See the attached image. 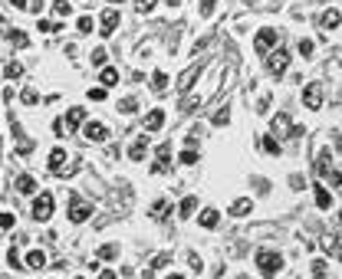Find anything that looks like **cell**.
Segmentation results:
<instances>
[{
  "mask_svg": "<svg viewBox=\"0 0 342 279\" xmlns=\"http://www.w3.org/2000/svg\"><path fill=\"white\" fill-rule=\"evenodd\" d=\"M257 266H260L263 276H277V273L283 270V256L273 253V250H260V253H257Z\"/></svg>",
  "mask_w": 342,
  "mask_h": 279,
  "instance_id": "6da1fadb",
  "label": "cell"
},
{
  "mask_svg": "<svg viewBox=\"0 0 342 279\" xmlns=\"http://www.w3.org/2000/svg\"><path fill=\"white\" fill-rule=\"evenodd\" d=\"M287 66H290V53H287L283 46H277V49H270V53H267V69H270L277 79L287 72Z\"/></svg>",
  "mask_w": 342,
  "mask_h": 279,
  "instance_id": "7a4b0ae2",
  "label": "cell"
},
{
  "mask_svg": "<svg viewBox=\"0 0 342 279\" xmlns=\"http://www.w3.org/2000/svg\"><path fill=\"white\" fill-rule=\"evenodd\" d=\"M33 217H36V220H49V217H53V194H46L43 191L40 197L33 200Z\"/></svg>",
  "mask_w": 342,
  "mask_h": 279,
  "instance_id": "3957f363",
  "label": "cell"
},
{
  "mask_svg": "<svg viewBox=\"0 0 342 279\" xmlns=\"http://www.w3.org/2000/svg\"><path fill=\"white\" fill-rule=\"evenodd\" d=\"M270 132H273V138H290L293 122H290L287 112H280V115H273V119H270Z\"/></svg>",
  "mask_w": 342,
  "mask_h": 279,
  "instance_id": "277c9868",
  "label": "cell"
},
{
  "mask_svg": "<svg viewBox=\"0 0 342 279\" xmlns=\"http://www.w3.org/2000/svg\"><path fill=\"white\" fill-rule=\"evenodd\" d=\"M69 204H72L69 220H72V223H86V220H89V214H92V207H89V204H82L76 194H69Z\"/></svg>",
  "mask_w": 342,
  "mask_h": 279,
  "instance_id": "5b68a950",
  "label": "cell"
},
{
  "mask_svg": "<svg viewBox=\"0 0 342 279\" xmlns=\"http://www.w3.org/2000/svg\"><path fill=\"white\" fill-rule=\"evenodd\" d=\"M254 46H257V53H270V49L277 46V30H270V26H263V30L257 33Z\"/></svg>",
  "mask_w": 342,
  "mask_h": 279,
  "instance_id": "8992f818",
  "label": "cell"
},
{
  "mask_svg": "<svg viewBox=\"0 0 342 279\" xmlns=\"http://www.w3.org/2000/svg\"><path fill=\"white\" fill-rule=\"evenodd\" d=\"M303 105L306 109H319L323 105V86L319 82H310V86L303 89Z\"/></svg>",
  "mask_w": 342,
  "mask_h": 279,
  "instance_id": "52a82bcc",
  "label": "cell"
},
{
  "mask_svg": "<svg viewBox=\"0 0 342 279\" xmlns=\"http://www.w3.org/2000/svg\"><path fill=\"white\" fill-rule=\"evenodd\" d=\"M82 135H86L89 141H105V138H109V128H105L102 122H86V125H82Z\"/></svg>",
  "mask_w": 342,
  "mask_h": 279,
  "instance_id": "ba28073f",
  "label": "cell"
},
{
  "mask_svg": "<svg viewBox=\"0 0 342 279\" xmlns=\"http://www.w3.org/2000/svg\"><path fill=\"white\" fill-rule=\"evenodd\" d=\"M99 33H102V36H112V33H115V26H119V10H102V20H99Z\"/></svg>",
  "mask_w": 342,
  "mask_h": 279,
  "instance_id": "9c48e42d",
  "label": "cell"
},
{
  "mask_svg": "<svg viewBox=\"0 0 342 279\" xmlns=\"http://www.w3.org/2000/svg\"><path fill=\"white\" fill-rule=\"evenodd\" d=\"M145 151H148V132L135 138V144L128 148V158H132V161H142V158H145Z\"/></svg>",
  "mask_w": 342,
  "mask_h": 279,
  "instance_id": "30bf717a",
  "label": "cell"
},
{
  "mask_svg": "<svg viewBox=\"0 0 342 279\" xmlns=\"http://www.w3.org/2000/svg\"><path fill=\"white\" fill-rule=\"evenodd\" d=\"M161 125H165V112H161V109H151L148 115H145V132H158Z\"/></svg>",
  "mask_w": 342,
  "mask_h": 279,
  "instance_id": "8fae6325",
  "label": "cell"
},
{
  "mask_svg": "<svg viewBox=\"0 0 342 279\" xmlns=\"http://www.w3.org/2000/svg\"><path fill=\"white\" fill-rule=\"evenodd\" d=\"M329 167H333V151H329V148H323V151H319V158H316V174L326 177Z\"/></svg>",
  "mask_w": 342,
  "mask_h": 279,
  "instance_id": "7c38bea8",
  "label": "cell"
},
{
  "mask_svg": "<svg viewBox=\"0 0 342 279\" xmlns=\"http://www.w3.org/2000/svg\"><path fill=\"white\" fill-rule=\"evenodd\" d=\"M198 76H201V66H191V69H188L181 79H178V92H188V89L194 86V79H198Z\"/></svg>",
  "mask_w": 342,
  "mask_h": 279,
  "instance_id": "4fadbf2b",
  "label": "cell"
},
{
  "mask_svg": "<svg viewBox=\"0 0 342 279\" xmlns=\"http://www.w3.org/2000/svg\"><path fill=\"white\" fill-rule=\"evenodd\" d=\"M82 122H86V109H82V105L69 109V115H66V132H72V128L82 125Z\"/></svg>",
  "mask_w": 342,
  "mask_h": 279,
  "instance_id": "5bb4252c",
  "label": "cell"
},
{
  "mask_svg": "<svg viewBox=\"0 0 342 279\" xmlns=\"http://www.w3.org/2000/svg\"><path fill=\"white\" fill-rule=\"evenodd\" d=\"M63 164H66V151H63V148H53V151H49V171H53V174H59V171H63Z\"/></svg>",
  "mask_w": 342,
  "mask_h": 279,
  "instance_id": "9a60e30c",
  "label": "cell"
},
{
  "mask_svg": "<svg viewBox=\"0 0 342 279\" xmlns=\"http://www.w3.org/2000/svg\"><path fill=\"white\" fill-rule=\"evenodd\" d=\"M319 26H323L326 33H329V30H339V10H336V7L326 10V13H323V20H319Z\"/></svg>",
  "mask_w": 342,
  "mask_h": 279,
  "instance_id": "2e32d148",
  "label": "cell"
},
{
  "mask_svg": "<svg viewBox=\"0 0 342 279\" xmlns=\"http://www.w3.org/2000/svg\"><path fill=\"white\" fill-rule=\"evenodd\" d=\"M250 210H254V200H250V197H240V200H234L231 214H234V217H247Z\"/></svg>",
  "mask_w": 342,
  "mask_h": 279,
  "instance_id": "e0dca14e",
  "label": "cell"
},
{
  "mask_svg": "<svg viewBox=\"0 0 342 279\" xmlns=\"http://www.w3.org/2000/svg\"><path fill=\"white\" fill-rule=\"evenodd\" d=\"M316 204H319L323 210H329V207H333V194H329L326 187H323V184H316Z\"/></svg>",
  "mask_w": 342,
  "mask_h": 279,
  "instance_id": "ac0fdd59",
  "label": "cell"
},
{
  "mask_svg": "<svg viewBox=\"0 0 342 279\" xmlns=\"http://www.w3.org/2000/svg\"><path fill=\"white\" fill-rule=\"evenodd\" d=\"M16 191H20V194H33V191H36V181H33L30 174H20V177H16Z\"/></svg>",
  "mask_w": 342,
  "mask_h": 279,
  "instance_id": "d6986e66",
  "label": "cell"
},
{
  "mask_svg": "<svg viewBox=\"0 0 342 279\" xmlns=\"http://www.w3.org/2000/svg\"><path fill=\"white\" fill-rule=\"evenodd\" d=\"M201 227H207V230H211V227H217V220H221V214H217V210H201Z\"/></svg>",
  "mask_w": 342,
  "mask_h": 279,
  "instance_id": "ffe728a7",
  "label": "cell"
},
{
  "mask_svg": "<svg viewBox=\"0 0 342 279\" xmlns=\"http://www.w3.org/2000/svg\"><path fill=\"white\" fill-rule=\"evenodd\" d=\"M99 79H102V89H112V86H115V82H119V72L112 69V66H105V69H102V76H99Z\"/></svg>",
  "mask_w": 342,
  "mask_h": 279,
  "instance_id": "44dd1931",
  "label": "cell"
},
{
  "mask_svg": "<svg viewBox=\"0 0 342 279\" xmlns=\"http://www.w3.org/2000/svg\"><path fill=\"white\" fill-rule=\"evenodd\" d=\"M168 154H171V144H158V161H155V171H165V167H168Z\"/></svg>",
  "mask_w": 342,
  "mask_h": 279,
  "instance_id": "7402d4cb",
  "label": "cell"
},
{
  "mask_svg": "<svg viewBox=\"0 0 342 279\" xmlns=\"http://www.w3.org/2000/svg\"><path fill=\"white\" fill-rule=\"evenodd\" d=\"M26 266H33V270H43V266H46V256H43V250H33V253L26 256Z\"/></svg>",
  "mask_w": 342,
  "mask_h": 279,
  "instance_id": "603a6c76",
  "label": "cell"
},
{
  "mask_svg": "<svg viewBox=\"0 0 342 279\" xmlns=\"http://www.w3.org/2000/svg\"><path fill=\"white\" fill-rule=\"evenodd\" d=\"M151 89H155V92H165V89H168V76H165V72H151Z\"/></svg>",
  "mask_w": 342,
  "mask_h": 279,
  "instance_id": "cb8c5ba5",
  "label": "cell"
},
{
  "mask_svg": "<svg viewBox=\"0 0 342 279\" xmlns=\"http://www.w3.org/2000/svg\"><path fill=\"white\" fill-rule=\"evenodd\" d=\"M194 210H198V197H184V200H181V210H178V214H181V217H191Z\"/></svg>",
  "mask_w": 342,
  "mask_h": 279,
  "instance_id": "d4e9b609",
  "label": "cell"
},
{
  "mask_svg": "<svg viewBox=\"0 0 342 279\" xmlns=\"http://www.w3.org/2000/svg\"><path fill=\"white\" fill-rule=\"evenodd\" d=\"M119 256V247L115 243H105V247H99V260H115Z\"/></svg>",
  "mask_w": 342,
  "mask_h": 279,
  "instance_id": "484cf974",
  "label": "cell"
},
{
  "mask_svg": "<svg viewBox=\"0 0 342 279\" xmlns=\"http://www.w3.org/2000/svg\"><path fill=\"white\" fill-rule=\"evenodd\" d=\"M7 40L13 43V46H26V33H20V30H7Z\"/></svg>",
  "mask_w": 342,
  "mask_h": 279,
  "instance_id": "4316f807",
  "label": "cell"
},
{
  "mask_svg": "<svg viewBox=\"0 0 342 279\" xmlns=\"http://www.w3.org/2000/svg\"><path fill=\"white\" fill-rule=\"evenodd\" d=\"M105 56H109L105 46H96V49H92V66H105Z\"/></svg>",
  "mask_w": 342,
  "mask_h": 279,
  "instance_id": "83f0119b",
  "label": "cell"
},
{
  "mask_svg": "<svg viewBox=\"0 0 342 279\" xmlns=\"http://www.w3.org/2000/svg\"><path fill=\"white\" fill-rule=\"evenodd\" d=\"M227 122H231V109L224 105L221 112H214V125H227Z\"/></svg>",
  "mask_w": 342,
  "mask_h": 279,
  "instance_id": "f1b7e54d",
  "label": "cell"
},
{
  "mask_svg": "<svg viewBox=\"0 0 342 279\" xmlns=\"http://www.w3.org/2000/svg\"><path fill=\"white\" fill-rule=\"evenodd\" d=\"M13 223H16V217L10 214V210H3V214H0V230H10Z\"/></svg>",
  "mask_w": 342,
  "mask_h": 279,
  "instance_id": "f546056e",
  "label": "cell"
},
{
  "mask_svg": "<svg viewBox=\"0 0 342 279\" xmlns=\"http://www.w3.org/2000/svg\"><path fill=\"white\" fill-rule=\"evenodd\" d=\"M217 0H201V16H214Z\"/></svg>",
  "mask_w": 342,
  "mask_h": 279,
  "instance_id": "4dcf8cb0",
  "label": "cell"
},
{
  "mask_svg": "<svg viewBox=\"0 0 342 279\" xmlns=\"http://www.w3.org/2000/svg\"><path fill=\"white\" fill-rule=\"evenodd\" d=\"M53 10H56V13H59V16H69V0H53Z\"/></svg>",
  "mask_w": 342,
  "mask_h": 279,
  "instance_id": "1f68e13d",
  "label": "cell"
},
{
  "mask_svg": "<svg viewBox=\"0 0 342 279\" xmlns=\"http://www.w3.org/2000/svg\"><path fill=\"white\" fill-rule=\"evenodd\" d=\"M181 164H198V151H194V148H184V151H181Z\"/></svg>",
  "mask_w": 342,
  "mask_h": 279,
  "instance_id": "d6a6232c",
  "label": "cell"
},
{
  "mask_svg": "<svg viewBox=\"0 0 342 279\" xmlns=\"http://www.w3.org/2000/svg\"><path fill=\"white\" fill-rule=\"evenodd\" d=\"M263 148H267L270 154H280V141H277L273 135H267V138H263Z\"/></svg>",
  "mask_w": 342,
  "mask_h": 279,
  "instance_id": "836d02e7",
  "label": "cell"
},
{
  "mask_svg": "<svg viewBox=\"0 0 342 279\" xmlns=\"http://www.w3.org/2000/svg\"><path fill=\"white\" fill-rule=\"evenodd\" d=\"M20 76H23V66H20V63H10V66H7V79H20Z\"/></svg>",
  "mask_w": 342,
  "mask_h": 279,
  "instance_id": "e575fe53",
  "label": "cell"
},
{
  "mask_svg": "<svg viewBox=\"0 0 342 279\" xmlns=\"http://www.w3.org/2000/svg\"><path fill=\"white\" fill-rule=\"evenodd\" d=\"M313 49H316V43H313V40H300V53L303 56H313Z\"/></svg>",
  "mask_w": 342,
  "mask_h": 279,
  "instance_id": "d590c367",
  "label": "cell"
},
{
  "mask_svg": "<svg viewBox=\"0 0 342 279\" xmlns=\"http://www.w3.org/2000/svg\"><path fill=\"white\" fill-rule=\"evenodd\" d=\"M89 99H92V102H102V99H105V89H102V86L89 89Z\"/></svg>",
  "mask_w": 342,
  "mask_h": 279,
  "instance_id": "8d00e7d4",
  "label": "cell"
},
{
  "mask_svg": "<svg viewBox=\"0 0 342 279\" xmlns=\"http://www.w3.org/2000/svg\"><path fill=\"white\" fill-rule=\"evenodd\" d=\"M168 260H171V256H168V253L155 256V263H151V270H165V266H168Z\"/></svg>",
  "mask_w": 342,
  "mask_h": 279,
  "instance_id": "74e56055",
  "label": "cell"
},
{
  "mask_svg": "<svg viewBox=\"0 0 342 279\" xmlns=\"http://www.w3.org/2000/svg\"><path fill=\"white\" fill-rule=\"evenodd\" d=\"M119 109L125 112V115H132V112H135V99H122V102H119Z\"/></svg>",
  "mask_w": 342,
  "mask_h": 279,
  "instance_id": "f35d334b",
  "label": "cell"
},
{
  "mask_svg": "<svg viewBox=\"0 0 342 279\" xmlns=\"http://www.w3.org/2000/svg\"><path fill=\"white\" fill-rule=\"evenodd\" d=\"M165 214H168V204H165V200H158V204H155V210H151V217H158V220H161Z\"/></svg>",
  "mask_w": 342,
  "mask_h": 279,
  "instance_id": "ab89813d",
  "label": "cell"
},
{
  "mask_svg": "<svg viewBox=\"0 0 342 279\" xmlns=\"http://www.w3.org/2000/svg\"><path fill=\"white\" fill-rule=\"evenodd\" d=\"M76 26H79V33H89V30H92V20H89V16H79V23H76Z\"/></svg>",
  "mask_w": 342,
  "mask_h": 279,
  "instance_id": "60d3db41",
  "label": "cell"
},
{
  "mask_svg": "<svg viewBox=\"0 0 342 279\" xmlns=\"http://www.w3.org/2000/svg\"><path fill=\"white\" fill-rule=\"evenodd\" d=\"M40 30H43V33H56V30H59V23H49V20H40Z\"/></svg>",
  "mask_w": 342,
  "mask_h": 279,
  "instance_id": "b9f144b4",
  "label": "cell"
},
{
  "mask_svg": "<svg viewBox=\"0 0 342 279\" xmlns=\"http://www.w3.org/2000/svg\"><path fill=\"white\" fill-rule=\"evenodd\" d=\"M135 7H138V10H142V13H148V10H151V7H155V0H135Z\"/></svg>",
  "mask_w": 342,
  "mask_h": 279,
  "instance_id": "7bdbcfd3",
  "label": "cell"
},
{
  "mask_svg": "<svg viewBox=\"0 0 342 279\" xmlns=\"http://www.w3.org/2000/svg\"><path fill=\"white\" fill-rule=\"evenodd\" d=\"M7 260H10V266H13V270H20V266H23V263H20V256H16V250H10Z\"/></svg>",
  "mask_w": 342,
  "mask_h": 279,
  "instance_id": "ee69618b",
  "label": "cell"
},
{
  "mask_svg": "<svg viewBox=\"0 0 342 279\" xmlns=\"http://www.w3.org/2000/svg\"><path fill=\"white\" fill-rule=\"evenodd\" d=\"M23 102L26 105H36V92H33V89H23Z\"/></svg>",
  "mask_w": 342,
  "mask_h": 279,
  "instance_id": "f6af8a7d",
  "label": "cell"
},
{
  "mask_svg": "<svg viewBox=\"0 0 342 279\" xmlns=\"http://www.w3.org/2000/svg\"><path fill=\"white\" fill-rule=\"evenodd\" d=\"M53 135H66V132H63V119H56V122H53Z\"/></svg>",
  "mask_w": 342,
  "mask_h": 279,
  "instance_id": "bcb514c9",
  "label": "cell"
},
{
  "mask_svg": "<svg viewBox=\"0 0 342 279\" xmlns=\"http://www.w3.org/2000/svg\"><path fill=\"white\" fill-rule=\"evenodd\" d=\"M26 7H30V10H33V13L40 16V13H43V0H36V3H26Z\"/></svg>",
  "mask_w": 342,
  "mask_h": 279,
  "instance_id": "7dc6e473",
  "label": "cell"
},
{
  "mask_svg": "<svg viewBox=\"0 0 342 279\" xmlns=\"http://www.w3.org/2000/svg\"><path fill=\"white\" fill-rule=\"evenodd\" d=\"M10 3H13L16 10H26V3H30V0H10Z\"/></svg>",
  "mask_w": 342,
  "mask_h": 279,
  "instance_id": "c3c4849f",
  "label": "cell"
},
{
  "mask_svg": "<svg viewBox=\"0 0 342 279\" xmlns=\"http://www.w3.org/2000/svg\"><path fill=\"white\" fill-rule=\"evenodd\" d=\"M99 279H115V273H112V270H102V273H99Z\"/></svg>",
  "mask_w": 342,
  "mask_h": 279,
  "instance_id": "681fc988",
  "label": "cell"
},
{
  "mask_svg": "<svg viewBox=\"0 0 342 279\" xmlns=\"http://www.w3.org/2000/svg\"><path fill=\"white\" fill-rule=\"evenodd\" d=\"M168 279H184V276H178V273H171V276H168Z\"/></svg>",
  "mask_w": 342,
  "mask_h": 279,
  "instance_id": "f907efd6",
  "label": "cell"
}]
</instances>
